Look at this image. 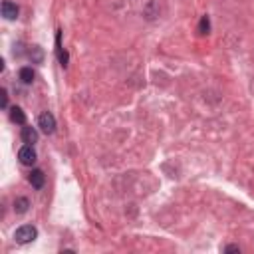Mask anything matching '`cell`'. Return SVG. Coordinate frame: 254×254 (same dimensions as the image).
Returning <instances> with one entry per match:
<instances>
[{"label": "cell", "mask_w": 254, "mask_h": 254, "mask_svg": "<svg viewBox=\"0 0 254 254\" xmlns=\"http://www.w3.org/2000/svg\"><path fill=\"white\" fill-rule=\"evenodd\" d=\"M36 236H38V230H36V226H32V225H24V226H20V228L14 232V240H16L18 244H28V242L36 240Z\"/></svg>", "instance_id": "1"}, {"label": "cell", "mask_w": 254, "mask_h": 254, "mask_svg": "<svg viewBox=\"0 0 254 254\" xmlns=\"http://www.w3.org/2000/svg\"><path fill=\"white\" fill-rule=\"evenodd\" d=\"M38 127H40L46 135L54 133V131H56V117L50 113V112H44V113L38 117Z\"/></svg>", "instance_id": "2"}, {"label": "cell", "mask_w": 254, "mask_h": 254, "mask_svg": "<svg viewBox=\"0 0 254 254\" xmlns=\"http://www.w3.org/2000/svg\"><path fill=\"white\" fill-rule=\"evenodd\" d=\"M18 159H20L22 165H34V163H36V151H34V147L28 145V143H26L24 147H20Z\"/></svg>", "instance_id": "3"}, {"label": "cell", "mask_w": 254, "mask_h": 254, "mask_svg": "<svg viewBox=\"0 0 254 254\" xmlns=\"http://www.w3.org/2000/svg\"><path fill=\"white\" fill-rule=\"evenodd\" d=\"M0 10H2V16L6 20H16L18 18V6L14 2H10V0H4L2 6H0Z\"/></svg>", "instance_id": "4"}, {"label": "cell", "mask_w": 254, "mask_h": 254, "mask_svg": "<svg viewBox=\"0 0 254 254\" xmlns=\"http://www.w3.org/2000/svg\"><path fill=\"white\" fill-rule=\"evenodd\" d=\"M28 181H30V185H32L34 189H38V191H40V189L46 185V175H44V171H42V169H34V171L30 173Z\"/></svg>", "instance_id": "5"}, {"label": "cell", "mask_w": 254, "mask_h": 254, "mask_svg": "<svg viewBox=\"0 0 254 254\" xmlns=\"http://www.w3.org/2000/svg\"><path fill=\"white\" fill-rule=\"evenodd\" d=\"M22 141L24 143H28V145H34L36 141H38V131L34 129V127H22Z\"/></svg>", "instance_id": "6"}, {"label": "cell", "mask_w": 254, "mask_h": 254, "mask_svg": "<svg viewBox=\"0 0 254 254\" xmlns=\"http://www.w3.org/2000/svg\"><path fill=\"white\" fill-rule=\"evenodd\" d=\"M10 119H12L14 123H18V125H24V123H26V115H24V112H22L18 106L10 108Z\"/></svg>", "instance_id": "7"}, {"label": "cell", "mask_w": 254, "mask_h": 254, "mask_svg": "<svg viewBox=\"0 0 254 254\" xmlns=\"http://www.w3.org/2000/svg\"><path fill=\"white\" fill-rule=\"evenodd\" d=\"M28 207H30V200H28L26 197H18V198L14 200V211H16L18 215H24V213L28 211Z\"/></svg>", "instance_id": "8"}, {"label": "cell", "mask_w": 254, "mask_h": 254, "mask_svg": "<svg viewBox=\"0 0 254 254\" xmlns=\"http://www.w3.org/2000/svg\"><path fill=\"white\" fill-rule=\"evenodd\" d=\"M18 76H20L22 84H32V82H34V70H32V68H22Z\"/></svg>", "instance_id": "9"}, {"label": "cell", "mask_w": 254, "mask_h": 254, "mask_svg": "<svg viewBox=\"0 0 254 254\" xmlns=\"http://www.w3.org/2000/svg\"><path fill=\"white\" fill-rule=\"evenodd\" d=\"M209 30H211L209 16H202V18H200V24H198V32H200V34H209Z\"/></svg>", "instance_id": "10"}, {"label": "cell", "mask_w": 254, "mask_h": 254, "mask_svg": "<svg viewBox=\"0 0 254 254\" xmlns=\"http://www.w3.org/2000/svg\"><path fill=\"white\" fill-rule=\"evenodd\" d=\"M2 108L4 110L8 108V93H6V89H2Z\"/></svg>", "instance_id": "11"}, {"label": "cell", "mask_w": 254, "mask_h": 254, "mask_svg": "<svg viewBox=\"0 0 254 254\" xmlns=\"http://www.w3.org/2000/svg\"><path fill=\"white\" fill-rule=\"evenodd\" d=\"M225 250H226V252H240V248H238V246H226Z\"/></svg>", "instance_id": "12"}]
</instances>
